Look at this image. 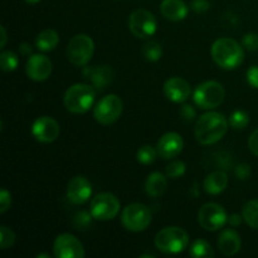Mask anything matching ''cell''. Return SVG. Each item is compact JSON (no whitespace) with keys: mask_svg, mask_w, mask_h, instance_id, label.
Returning a JSON list of instances; mask_svg holds the SVG:
<instances>
[{"mask_svg":"<svg viewBox=\"0 0 258 258\" xmlns=\"http://www.w3.org/2000/svg\"><path fill=\"white\" fill-rule=\"evenodd\" d=\"M151 216L150 209L141 203L128 204L121 213V223L130 232H143L150 226Z\"/></svg>","mask_w":258,"mask_h":258,"instance_id":"8992f818","label":"cell"},{"mask_svg":"<svg viewBox=\"0 0 258 258\" xmlns=\"http://www.w3.org/2000/svg\"><path fill=\"white\" fill-rule=\"evenodd\" d=\"M60 127L58 125L57 121L54 118L49 117V116H42L38 117L37 120L33 122L32 126V134L39 143L43 144H50L53 141L57 140L59 136Z\"/></svg>","mask_w":258,"mask_h":258,"instance_id":"4fadbf2b","label":"cell"},{"mask_svg":"<svg viewBox=\"0 0 258 258\" xmlns=\"http://www.w3.org/2000/svg\"><path fill=\"white\" fill-rule=\"evenodd\" d=\"M59 43V35L53 29H44L38 34L35 39V45L42 52H50Z\"/></svg>","mask_w":258,"mask_h":258,"instance_id":"603a6c76","label":"cell"},{"mask_svg":"<svg viewBox=\"0 0 258 258\" xmlns=\"http://www.w3.org/2000/svg\"><path fill=\"white\" fill-rule=\"evenodd\" d=\"M15 242V234L8 227L2 226L0 227V247L2 249L10 248Z\"/></svg>","mask_w":258,"mask_h":258,"instance_id":"1f68e13d","label":"cell"},{"mask_svg":"<svg viewBox=\"0 0 258 258\" xmlns=\"http://www.w3.org/2000/svg\"><path fill=\"white\" fill-rule=\"evenodd\" d=\"M92 196V185L85 176H75L68 181L67 198L73 204H85Z\"/></svg>","mask_w":258,"mask_h":258,"instance_id":"9a60e30c","label":"cell"},{"mask_svg":"<svg viewBox=\"0 0 258 258\" xmlns=\"http://www.w3.org/2000/svg\"><path fill=\"white\" fill-rule=\"evenodd\" d=\"M160 12L165 19L171 22H180L185 19L189 13V8L183 0H163Z\"/></svg>","mask_w":258,"mask_h":258,"instance_id":"d6986e66","label":"cell"},{"mask_svg":"<svg viewBox=\"0 0 258 258\" xmlns=\"http://www.w3.org/2000/svg\"><path fill=\"white\" fill-rule=\"evenodd\" d=\"M186 166L183 161L174 160L166 166V175L171 179H178L185 174Z\"/></svg>","mask_w":258,"mask_h":258,"instance_id":"f546056e","label":"cell"},{"mask_svg":"<svg viewBox=\"0 0 258 258\" xmlns=\"http://www.w3.org/2000/svg\"><path fill=\"white\" fill-rule=\"evenodd\" d=\"M226 116L219 112H207L198 118L194 128L196 138L202 145H213L223 139L228 130Z\"/></svg>","mask_w":258,"mask_h":258,"instance_id":"6da1fadb","label":"cell"},{"mask_svg":"<svg viewBox=\"0 0 258 258\" xmlns=\"http://www.w3.org/2000/svg\"><path fill=\"white\" fill-rule=\"evenodd\" d=\"M18 64H19V58L14 52L10 50H4L0 54V67L4 72H13L17 70Z\"/></svg>","mask_w":258,"mask_h":258,"instance_id":"4316f807","label":"cell"},{"mask_svg":"<svg viewBox=\"0 0 258 258\" xmlns=\"http://www.w3.org/2000/svg\"><path fill=\"white\" fill-rule=\"evenodd\" d=\"M184 141L179 134L176 133H168L161 136L156 145L159 155L163 159H171L178 156L183 151Z\"/></svg>","mask_w":258,"mask_h":258,"instance_id":"e0dca14e","label":"cell"},{"mask_svg":"<svg viewBox=\"0 0 258 258\" xmlns=\"http://www.w3.org/2000/svg\"><path fill=\"white\" fill-rule=\"evenodd\" d=\"M198 222L206 231L216 232L228 223V216L219 204L207 203L199 209Z\"/></svg>","mask_w":258,"mask_h":258,"instance_id":"8fae6325","label":"cell"},{"mask_svg":"<svg viewBox=\"0 0 258 258\" xmlns=\"http://www.w3.org/2000/svg\"><path fill=\"white\" fill-rule=\"evenodd\" d=\"M19 49L23 54H30V53H32V48H30V45L27 44V43H23L19 47Z\"/></svg>","mask_w":258,"mask_h":258,"instance_id":"60d3db41","label":"cell"},{"mask_svg":"<svg viewBox=\"0 0 258 258\" xmlns=\"http://www.w3.org/2000/svg\"><path fill=\"white\" fill-rule=\"evenodd\" d=\"M248 148L253 155L258 156V128L251 134L248 139Z\"/></svg>","mask_w":258,"mask_h":258,"instance_id":"f35d334b","label":"cell"},{"mask_svg":"<svg viewBox=\"0 0 258 258\" xmlns=\"http://www.w3.org/2000/svg\"><path fill=\"white\" fill-rule=\"evenodd\" d=\"M155 246L166 254H178L188 248L189 236L180 227H165L155 236Z\"/></svg>","mask_w":258,"mask_h":258,"instance_id":"277c9868","label":"cell"},{"mask_svg":"<svg viewBox=\"0 0 258 258\" xmlns=\"http://www.w3.org/2000/svg\"><path fill=\"white\" fill-rule=\"evenodd\" d=\"M92 218L93 217L92 214H91V212L88 213V212L86 211H81L73 217V226L76 227V229H80V231L81 229H86L90 227Z\"/></svg>","mask_w":258,"mask_h":258,"instance_id":"4dcf8cb0","label":"cell"},{"mask_svg":"<svg viewBox=\"0 0 258 258\" xmlns=\"http://www.w3.org/2000/svg\"><path fill=\"white\" fill-rule=\"evenodd\" d=\"M251 166L246 163L238 164L236 166V170H234V174H236V176L239 180H246V179H248L251 176Z\"/></svg>","mask_w":258,"mask_h":258,"instance_id":"e575fe53","label":"cell"},{"mask_svg":"<svg viewBox=\"0 0 258 258\" xmlns=\"http://www.w3.org/2000/svg\"><path fill=\"white\" fill-rule=\"evenodd\" d=\"M241 237L234 229L227 228L219 234L218 248L224 256H234V254H237L241 249Z\"/></svg>","mask_w":258,"mask_h":258,"instance_id":"ac0fdd59","label":"cell"},{"mask_svg":"<svg viewBox=\"0 0 258 258\" xmlns=\"http://www.w3.org/2000/svg\"><path fill=\"white\" fill-rule=\"evenodd\" d=\"M95 97L96 91L93 90V87L85 83H76L66 91L63 102L70 112L81 115L86 113L92 107Z\"/></svg>","mask_w":258,"mask_h":258,"instance_id":"3957f363","label":"cell"},{"mask_svg":"<svg viewBox=\"0 0 258 258\" xmlns=\"http://www.w3.org/2000/svg\"><path fill=\"white\" fill-rule=\"evenodd\" d=\"M226 96L223 86L217 81H207L201 83L193 93V100L202 110H213L222 105Z\"/></svg>","mask_w":258,"mask_h":258,"instance_id":"5b68a950","label":"cell"},{"mask_svg":"<svg viewBox=\"0 0 258 258\" xmlns=\"http://www.w3.org/2000/svg\"><path fill=\"white\" fill-rule=\"evenodd\" d=\"M242 218H243V217L239 216V214L233 213L232 216L228 217V223L231 224L232 227H238L239 224L242 223Z\"/></svg>","mask_w":258,"mask_h":258,"instance_id":"ab89813d","label":"cell"},{"mask_svg":"<svg viewBox=\"0 0 258 258\" xmlns=\"http://www.w3.org/2000/svg\"><path fill=\"white\" fill-rule=\"evenodd\" d=\"M164 93L166 98L174 103L185 102L190 97V85L180 77H171L164 83Z\"/></svg>","mask_w":258,"mask_h":258,"instance_id":"2e32d148","label":"cell"},{"mask_svg":"<svg viewBox=\"0 0 258 258\" xmlns=\"http://www.w3.org/2000/svg\"><path fill=\"white\" fill-rule=\"evenodd\" d=\"M42 257H44V258H49V254L40 253V254H38V256H37V258H42Z\"/></svg>","mask_w":258,"mask_h":258,"instance_id":"ee69618b","label":"cell"},{"mask_svg":"<svg viewBox=\"0 0 258 258\" xmlns=\"http://www.w3.org/2000/svg\"><path fill=\"white\" fill-rule=\"evenodd\" d=\"M120 201L111 193H100L92 199L90 212L97 221H111L120 212Z\"/></svg>","mask_w":258,"mask_h":258,"instance_id":"30bf717a","label":"cell"},{"mask_svg":"<svg viewBox=\"0 0 258 258\" xmlns=\"http://www.w3.org/2000/svg\"><path fill=\"white\" fill-rule=\"evenodd\" d=\"M211 54L217 66L223 70H236L243 63L244 52L242 45L231 38H219L213 43Z\"/></svg>","mask_w":258,"mask_h":258,"instance_id":"7a4b0ae2","label":"cell"},{"mask_svg":"<svg viewBox=\"0 0 258 258\" xmlns=\"http://www.w3.org/2000/svg\"><path fill=\"white\" fill-rule=\"evenodd\" d=\"M158 155L159 153L156 149H154L150 145H145L139 149L138 154H136V159L143 165H150V164H153L156 160V156Z\"/></svg>","mask_w":258,"mask_h":258,"instance_id":"83f0119b","label":"cell"},{"mask_svg":"<svg viewBox=\"0 0 258 258\" xmlns=\"http://www.w3.org/2000/svg\"><path fill=\"white\" fill-rule=\"evenodd\" d=\"M95 43L87 34H76L67 45V58L72 64L83 67L92 58Z\"/></svg>","mask_w":258,"mask_h":258,"instance_id":"52a82bcc","label":"cell"},{"mask_svg":"<svg viewBox=\"0 0 258 258\" xmlns=\"http://www.w3.org/2000/svg\"><path fill=\"white\" fill-rule=\"evenodd\" d=\"M53 70V64L47 55L33 54L28 58L25 64V72L30 80L35 82L45 81L50 76Z\"/></svg>","mask_w":258,"mask_h":258,"instance_id":"5bb4252c","label":"cell"},{"mask_svg":"<svg viewBox=\"0 0 258 258\" xmlns=\"http://www.w3.org/2000/svg\"><path fill=\"white\" fill-rule=\"evenodd\" d=\"M191 9L196 13H206L208 12L209 8H211V4H209L208 0H193L190 4Z\"/></svg>","mask_w":258,"mask_h":258,"instance_id":"d590c367","label":"cell"},{"mask_svg":"<svg viewBox=\"0 0 258 258\" xmlns=\"http://www.w3.org/2000/svg\"><path fill=\"white\" fill-rule=\"evenodd\" d=\"M143 54L149 62H158L163 55V48H161L160 43L155 42V40H149L144 45Z\"/></svg>","mask_w":258,"mask_h":258,"instance_id":"484cf974","label":"cell"},{"mask_svg":"<svg viewBox=\"0 0 258 258\" xmlns=\"http://www.w3.org/2000/svg\"><path fill=\"white\" fill-rule=\"evenodd\" d=\"M242 217L251 228L258 229V199L249 201L242 209Z\"/></svg>","mask_w":258,"mask_h":258,"instance_id":"cb8c5ba5","label":"cell"},{"mask_svg":"<svg viewBox=\"0 0 258 258\" xmlns=\"http://www.w3.org/2000/svg\"><path fill=\"white\" fill-rule=\"evenodd\" d=\"M83 73H85L86 78L92 81L93 86L100 91L105 90L112 82L113 72L108 66H97L93 68L88 67Z\"/></svg>","mask_w":258,"mask_h":258,"instance_id":"ffe728a7","label":"cell"},{"mask_svg":"<svg viewBox=\"0 0 258 258\" xmlns=\"http://www.w3.org/2000/svg\"><path fill=\"white\" fill-rule=\"evenodd\" d=\"M130 32L139 39H148L155 34L158 29V22L153 13L145 9H139L131 13L128 18Z\"/></svg>","mask_w":258,"mask_h":258,"instance_id":"9c48e42d","label":"cell"},{"mask_svg":"<svg viewBox=\"0 0 258 258\" xmlns=\"http://www.w3.org/2000/svg\"><path fill=\"white\" fill-rule=\"evenodd\" d=\"M180 115L184 120L191 121V120H194V117H196L197 112H196V110H194L193 106L184 105L183 107L180 108Z\"/></svg>","mask_w":258,"mask_h":258,"instance_id":"74e56055","label":"cell"},{"mask_svg":"<svg viewBox=\"0 0 258 258\" xmlns=\"http://www.w3.org/2000/svg\"><path fill=\"white\" fill-rule=\"evenodd\" d=\"M168 188V180L165 176L159 171L151 173L145 181V191L149 197L158 198L165 193Z\"/></svg>","mask_w":258,"mask_h":258,"instance_id":"7402d4cb","label":"cell"},{"mask_svg":"<svg viewBox=\"0 0 258 258\" xmlns=\"http://www.w3.org/2000/svg\"><path fill=\"white\" fill-rule=\"evenodd\" d=\"M12 206V196L7 189L3 188L0 190V213H5Z\"/></svg>","mask_w":258,"mask_h":258,"instance_id":"836d02e7","label":"cell"},{"mask_svg":"<svg viewBox=\"0 0 258 258\" xmlns=\"http://www.w3.org/2000/svg\"><path fill=\"white\" fill-rule=\"evenodd\" d=\"M242 43H243L244 47L248 50H257L258 49V34L256 33H247L246 35L242 39Z\"/></svg>","mask_w":258,"mask_h":258,"instance_id":"d6a6232c","label":"cell"},{"mask_svg":"<svg viewBox=\"0 0 258 258\" xmlns=\"http://www.w3.org/2000/svg\"><path fill=\"white\" fill-rule=\"evenodd\" d=\"M228 122L229 125L233 128H236V130H243V128H246L247 126H248L249 116L246 111L237 110L232 113Z\"/></svg>","mask_w":258,"mask_h":258,"instance_id":"f1b7e54d","label":"cell"},{"mask_svg":"<svg viewBox=\"0 0 258 258\" xmlns=\"http://www.w3.org/2000/svg\"><path fill=\"white\" fill-rule=\"evenodd\" d=\"M189 254L193 258H209L214 256V252L208 242L204 239H197L191 243Z\"/></svg>","mask_w":258,"mask_h":258,"instance_id":"d4e9b609","label":"cell"},{"mask_svg":"<svg viewBox=\"0 0 258 258\" xmlns=\"http://www.w3.org/2000/svg\"><path fill=\"white\" fill-rule=\"evenodd\" d=\"M247 81L253 88H258V66H253L247 71Z\"/></svg>","mask_w":258,"mask_h":258,"instance_id":"8d00e7d4","label":"cell"},{"mask_svg":"<svg viewBox=\"0 0 258 258\" xmlns=\"http://www.w3.org/2000/svg\"><path fill=\"white\" fill-rule=\"evenodd\" d=\"M53 252L57 258H83L85 248L80 239L71 233H62L55 238Z\"/></svg>","mask_w":258,"mask_h":258,"instance_id":"7c38bea8","label":"cell"},{"mask_svg":"<svg viewBox=\"0 0 258 258\" xmlns=\"http://www.w3.org/2000/svg\"><path fill=\"white\" fill-rule=\"evenodd\" d=\"M0 30H2V48H4L5 44H7V39H8L7 30H5V28L3 27V25L0 27Z\"/></svg>","mask_w":258,"mask_h":258,"instance_id":"b9f144b4","label":"cell"},{"mask_svg":"<svg viewBox=\"0 0 258 258\" xmlns=\"http://www.w3.org/2000/svg\"><path fill=\"white\" fill-rule=\"evenodd\" d=\"M25 3H28V4H35V3H39L40 0H24Z\"/></svg>","mask_w":258,"mask_h":258,"instance_id":"7bdbcfd3","label":"cell"},{"mask_svg":"<svg viewBox=\"0 0 258 258\" xmlns=\"http://www.w3.org/2000/svg\"><path fill=\"white\" fill-rule=\"evenodd\" d=\"M123 103L117 95H107L101 98L93 110V117L101 125H111L118 120Z\"/></svg>","mask_w":258,"mask_h":258,"instance_id":"ba28073f","label":"cell"},{"mask_svg":"<svg viewBox=\"0 0 258 258\" xmlns=\"http://www.w3.org/2000/svg\"><path fill=\"white\" fill-rule=\"evenodd\" d=\"M227 184H228L227 174L224 171L218 170L207 175V178L204 179L203 188L208 194L217 196V194H221L227 188Z\"/></svg>","mask_w":258,"mask_h":258,"instance_id":"44dd1931","label":"cell"}]
</instances>
